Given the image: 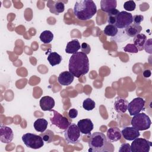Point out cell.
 Segmentation results:
<instances>
[{
    "label": "cell",
    "mask_w": 152,
    "mask_h": 152,
    "mask_svg": "<svg viewBox=\"0 0 152 152\" xmlns=\"http://www.w3.org/2000/svg\"><path fill=\"white\" fill-rule=\"evenodd\" d=\"M69 71L75 77L80 78L89 71V60L87 55L77 52L71 55L68 64Z\"/></svg>",
    "instance_id": "obj_1"
},
{
    "label": "cell",
    "mask_w": 152,
    "mask_h": 152,
    "mask_svg": "<svg viewBox=\"0 0 152 152\" xmlns=\"http://www.w3.org/2000/svg\"><path fill=\"white\" fill-rule=\"evenodd\" d=\"M97 12V7L92 0H81L75 2L74 8L75 17L81 21L91 18Z\"/></svg>",
    "instance_id": "obj_2"
},
{
    "label": "cell",
    "mask_w": 152,
    "mask_h": 152,
    "mask_svg": "<svg viewBox=\"0 0 152 152\" xmlns=\"http://www.w3.org/2000/svg\"><path fill=\"white\" fill-rule=\"evenodd\" d=\"M107 144V138L100 132H95L90 135L88 142V151L101 152L105 150Z\"/></svg>",
    "instance_id": "obj_3"
},
{
    "label": "cell",
    "mask_w": 152,
    "mask_h": 152,
    "mask_svg": "<svg viewBox=\"0 0 152 152\" xmlns=\"http://www.w3.org/2000/svg\"><path fill=\"white\" fill-rule=\"evenodd\" d=\"M150 117L144 113H138L135 115L131 119V124L138 131H144L150 128L151 126Z\"/></svg>",
    "instance_id": "obj_4"
},
{
    "label": "cell",
    "mask_w": 152,
    "mask_h": 152,
    "mask_svg": "<svg viewBox=\"0 0 152 152\" xmlns=\"http://www.w3.org/2000/svg\"><path fill=\"white\" fill-rule=\"evenodd\" d=\"M22 141L27 147L39 149L44 145V141L40 135L31 133H26L22 136Z\"/></svg>",
    "instance_id": "obj_5"
},
{
    "label": "cell",
    "mask_w": 152,
    "mask_h": 152,
    "mask_svg": "<svg viewBox=\"0 0 152 152\" xmlns=\"http://www.w3.org/2000/svg\"><path fill=\"white\" fill-rule=\"evenodd\" d=\"M64 137L68 144H75L80 141V131L75 124H71L68 127L65 129Z\"/></svg>",
    "instance_id": "obj_6"
},
{
    "label": "cell",
    "mask_w": 152,
    "mask_h": 152,
    "mask_svg": "<svg viewBox=\"0 0 152 152\" xmlns=\"http://www.w3.org/2000/svg\"><path fill=\"white\" fill-rule=\"evenodd\" d=\"M131 152H148L151 146V142L145 138H137L131 143Z\"/></svg>",
    "instance_id": "obj_7"
},
{
    "label": "cell",
    "mask_w": 152,
    "mask_h": 152,
    "mask_svg": "<svg viewBox=\"0 0 152 152\" xmlns=\"http://www.w3.org/2000/svg\"><path fill=\"white\" fill-rule=\"evenodd\" d=\"M132 15L127 11H121L116 16L115 26L118 28H125L132 23Z\"/></svg>",
    "instance_id": "obj_8"
},
{
    "label": "cell",
    "mask_w": 152,
    "mask_h": 152,
    "mask_svg": "<svg viewBox=\"0 0 152 152\" xmlns=\"http://www.w3.org/2000/svg\"><path fill=\"white\" fill-rule=\"evenodd\" d=\"M145 101L141 97L134 99L131 102L128 103V109L130 116H134L140 113L145 109Z\"/></svg>",
    "instance_id": "obj_9"
},
{
    "label": "cell",
    "mask_w": 152,
    "mask_h": 152,
    "mask_svg": "<svg viewBox=\"0 0 152 152\" xmlns=\"http://www.w3.org/2000/svg\"><path fill=\"white\" fill-rule=\"evenodd\" d=\"M50 112H53V116L50 118V122L52 125H55L58 128L61 129H66L68 126L71 124L68 119L64 116H63L61 114L58 112L56 110L53 109L50 110Z\"/></svg>",
    "instance_id": "obj_10"
},
{
    "label": "cell",
    "mask_w": 152,
    "mask_h": 152,
    "mask_svg": "<svg viewBox=\"0 0 152 152\" xmlns=\"http://www.w3.org/2000/svg\"><path fill=\"white\" fill-rule=\"evenodd\" d=\"M77 126L80 132L85 135H90L91 132L94 128V125L92 121L88 118L80 120L77 123Z\"/></svg>",
    "instance_id": "obj_11"
},
{
    "label": "cell",
    "mask_w": 152,
    "mask_h": 152,
    "mask_svg": "<svg viewBox=\"0 0 152 152\" xmlns=\"http://www.w3.org/2000/svg\"><path fill=\"white\" fill-rule=\"evenodd\" d=\"M14 138V133L12 129L5 125H1L0 128V141L3 143L11 142Z\"/></svg>",
    "instance_id": "obj_12"
},
{
    "label": "cell",
    "mask_w": 152,
    "mask_h": 152,
    "mask_svg": "<svg viewBox=\"0 0 152 152\" xmlns=\"http://www.w3.org/2000/svg\"><path fill=\"white\" fill-rule=\"evenodd\" d=\"M121 134L123 137L126 140L128 141H133L140 135L139 131L132 126H126L121 131Z\"/></svg>",
    "instance_id": "obj_13"
},
{
    "label": "cell",
    "mask_w": 152,
    "mask_h": 152,
    "mask_svg": "<svg viewBox=\"0 0 152 152\" xmlns=\"http://www.w3.org/2000/svg\"><path fill=\"white\" fill-rule=\"evenodd\" d=\"M128 102L126 99L118 97L115 99L113 107L117 113L119 114H123L126 112L128 109Z\"/></svg>",
    "instance_id": "obj_14"
},
{
    "label": "cell",
    "mask_w": 152,
    "mask_h": 152,
    "mask_svg": "<svg viewBox=\"0 0 152 152\" xmlns=\"http://www.w3.org/2000/svg\"><path fill=\"white\" fill-rule=\"evenodd\" d=\"M39 104L40 108L43 111H50L55 106V100L50 96H43L40 99Z\"/></svg>",
    "instance_id": "obj_15"
},
{
    "label": "cell",
    "mask_w": 152,
    "mask_h": 152,
    "mask_svg": "<svg viewBox=\"0 0 152 152\" xmlns=\"http://www.w3.org/2000/svg\"><path fill=\"white\" fill-rule=\"evenodd\" d=\"M106 133V138L112 142L119 141L122 137L121 131L117 127H112L109 128Z\"/></svg>",
    "instance_id": "obj_16"
},
{
    "label": "cell",
    "mask_w": 152,
    "mask_h": 152,
    "mask_svg": "<svg viewBox=\"0 0 152 152\" xmlns=\"http://www.w3.org/2000/svg\"><path fill=\"white\" fill-rule=\"evenodd\" d=\"M74 76L69 71H64L60 73L58 78V83L64 86L70 85L74 81Z\"/></svg>",
    "instance_id": "obj_17"
},
{
    "label": "cell",
    "mask_w": 152,
    "mask_h": 152,
    "mask_svg": "<svg viewBox=\"0 0 152 152\" xmlns=\"http://www.w3.org/2000/svg\"><path fill=\"white\" fill-rule=\"evenodd\" d=\"M142 30V27L135 23H131L124 29L125 34L128 37H134L139 34Z\"/></svg>",
    "instance_id": "obj_18"
},
{
    "label": "cell",
    "mask_w": 152,
    "mask_h": 152,
    "mask_svg": "<svg viewBox=\"0 0 152 152\" xmlns=\"http://www.w3.org/2000/svg\"><path fill=\"white\" fill-rule=\"evenodd\" d=\"M147 40V37L142 33H139L134 37V45L137 48L138 50L141 51L144 49L145 43Z\"/></svg>",
    "instance_id": "obj_19"
},
{
    "label": "cell",
    "mask_w": 152,
    "mask_h": 152,
    "mask_svg": "<svg viewBox=\"0 0 152 152\" xmlns=\"http://www.w3.org/2000/svg\"><path fill=\"white\" fill-rule=\"evenodd\" d=\"M117 6V1L116 0H102L100 1L101 10L106 12L116 9Z\"/></svg>",
    "instance_id": "obj_20"
},
{
    "label": "cell",
    "mask_w": 152,
    "mask_h": 152,
    "mask_svg": "<svg viewBox=\"0 0 152 152\" xmlns=\"http://www.w3.org/2000/svg\"><path fill=\"white\" fill-rule=\"evenodd\" d=\"M81 49V45L79 41L77 39H73L69 42L65 48V52L67 53L74 54L78 52Z\"/></svg>",
    "instance_id": "obj_21"
},
{
    "label": "cell",
    "mask_w": 152,
    "mask_h": 152,
    "mask_svg": "<svg viewBox=\"0 0 152 152\" xmlns=\"http://www.w3.org/2000/svg\"><path fill=\"white\" fill-rule=\"evenodd\" d=\"M48 121L43 118L37 119V120L35 121V122L33 124V126L35 130L40 132H45L48 127Z\"/></svg>",
    "instance_id": "obj_22"
},
{
    "label": "cell",
    "mask_w": 152,
    "mask_h": 152,
    "mask_svg": "<svg viewBox=\"0 0 152 152\" xmlns=\"http://www.w3.org/2000/svg\"><path fill=\"white\" fill-rule=\"evenodd\" d=\"M47 59L49 64L51 66H53L61 63V62L62 61V56L57 52H50L47 57Z\"/></svg>",
    "instance_id": "obj_23"
},
{
    "label": "cell",
    "mask_w": 152,
    "mask_h": 152,
    "mask_svg": "<svg viewBox=\"0 0 152 152\" xmlns=\"http://www.w3.org/2000/svg\"><path fill=\"white\" fill-rule=\"evenodd\" d=\"M40 40L43 43L47 44L50 43L53 39V33L49 30H45L42 31L39 36Z\"/></svg>",
    "instance_id": "obj_24"
},
{
    "label": "cell",
    "mask_w": 152,
    "mask_h": 152,
    "mask_svg": "<svg viewBox=\"0 0 152 152\" xmlns=\"http://www.w3.org/2000/svg\"><path fill=\"white\" fill-rule=\"evenodd\" d=\"M103 33L106 36L115 37L118 33V28L115 25L108 24L104 28Z\"/></svg>",
    "instance_id": "obj_25"
},
{
    "label": "cell",
    "mask_w": 152,
    "mask_h": 152,
    "mask_svg": "<svg viewBox=\"0 0 152 152\" xmlns=\"http://www.w3.org/2000/svg\"><path fill=\"white\" fill-rule=\"evenodd\" d=\"M119 13V11L117 9H114L107 12V23L109 24H115L116 16Z\"/></svg>",
    "instance_id": "obj_26"
},
{
    "label": "cell",
    "mask_w": 152,
    "mask_h": 152,
    "mask_svg": "<svg viewBox=\"0 0 152 152\" xmlns=\"http://www.w3.org/2000/svg\"><path fill=\"white\" fill-rule=\"evenodd\" d=\"M95 106H96V103L94 101L90 98H87L83 101V107L85 110L87 111L92 110L93 109H94Z\"/></svg>",
    "instance_id": "obj_27"
},
{
    "label": "cell",
    "mask_w": 152,
    "mask_h": 152,
    "mask_svg": "<svg viewBox=\"0 0 152 152\" xmlns=\"http://www.w3.org/2000/svg\"><path fill=\"white\" fill-rule=\"evenodd\" d=\"M44 141L46 142L47 143H50L52 141L53 137L54 136V134L52 131L50 130H48L45 132H42V134L40 135Z\"/></svg>",
    "instance_id": "obj_28"
},
{
    "label": "cell",
    "mask_w": 152,
    "mask_h": 152,
    "mask_svg": "<svg viewBox=\"0 0 152 152\" xmlns=\"http://www.w3.org/2000/svg\"><path fill=\"white\" fill-rule=\"evenodd\" d=\"M136 4L134 1H128L124 4V8L128 11H132L135 9Z\"/></svg>",
    "instance_id": "obj_29"
},
{
    "label": "cell",
    "mask_w": 152,
    "mask_h": 152,
    "mask_svg": "<svg viewBox=\"0 0 152 152\" xmlns=\"http://www.w3.org/2000/svg\"><path fill=\"white\" fill-rule=\"evenodd\" d=\"M54 9L57 12V13H61L64 11L65 5L63 2L58 1L55 2L54 4Z\"/></svg>",
    "instance_id": "obj_30"
},
{
    "label": "cell",
    "mask_w": 152,
    "mask_h": 152,
    "mask_svg": "<svg viewBox=\"0 0 152 152\" xmlns=\"http://www.w3.org/2000/svg\"><path fill=\"white\" fill-rule=\"evenodd\" d=\"M124 49L125 52L131 53H137L138 51L134 44H128L126 46H125Z\"/></svg>",
    "instance_id": "obj_31"
},
{
    "label": "cell",
    "mask_w": 152,
    "mask_h": 152,
    "mask_svg": "<svg viewBox=\"0 0 152 152\" xmlns=\"http://www.w3.org/2000/svg\"><path fill=\"white\" fill-rule=\"evenodd\" d=\"M144 49H145V52L148 53H152V49H151V39H149L148 40H146L145 45H144Z\"/></svg>",
    "instance_id": "obj_32"
},
{
    "label": "cell",
    "mask_w": 152,
    "mask_h": 152,
    "mask_svg": "<svg viewBox=\"0 0 152 152\" xmlns=\"http://www.w3.org/2000/svg\"><path fill=\"white\" fill-rule=\"evenodd\" d=\"M119 152H131L130 145L128 143L122 144L119 149Z\"/></svg>",
    "instance_id": "obj_33"
},
{
    "label": "cell",
    "mask_w": 152,
    "mask_h": 152,
    "mask_svg": "<svg viewBox=\"0 0 152 152\" xmlns=\"http://www.w3.org/2000/svg\"><path fill=\"white\" fill-rule=\"evenodd\" d=\"M132 20L134 21V23L140 25V24L143 21L144 17L142 15H135L132 16Z\"/></svg>",
    "instance_id": "obj_34"
},
{
    "label": "cell",
    "mask_w": 152,
    "mask_h": 152,
    "mask_svg": "<svg viewBox=\"0 0 152 152\" xmlns=\"http://www.w3.org/2000/svg\"><path fill=\"white\" fill-rule=\"evenodd\" d=\"M81 49L83 52L86 53V55L88 54L90 52L91 48L90 46L86 43H83L81 45Z\"/></svg>",
    "instance_id": "obj_35"
},
{
    "label": "cell",
    "mask_w": 152,
    "mask_h": 152,
    "mask_svg": "<svg viewBox=\"0 0 152 152\" xmlns=\"http://www.w3.org/2000/svg\"><path fill=\"white\" fill-rule=\"evenodd\" d=\"M69 117L71 119L75 118L78 115V110L74 108L71 109L68 112Z\"/></svg>",
    "instance_id": "obj_36"
},
{
    "label": "cell",
    "mask_w": 152,
    "mask_h": 152,
    "mask_svg": "<svg viewBox=\"0 0 152 152\" xmlns=\"http://www.w3.org/2000/svg\"><path fill=\"white\" fill-rule=\"evenodd\" d=\"M142 74H143V76L144 78H148L151 76V72L150 69H145L143 71Z\"/></svg>",
    "instance_id": "obj_37"
}]
</instances>
